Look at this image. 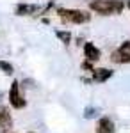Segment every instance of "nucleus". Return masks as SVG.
<instances>
[{
    "mask_svg": "<svg viewBox=\"0 0 130 133\" xmlns=\"http://www.w3.org/2000/svg\"><path fill=\"white\" fill-rule=\"evenodd\" d=\"M57 14H59L61 20L75 23V25H82V23L91 21V14L89 12L80 11V9H64V7H61V9H57Z\"/></svg>",
    "mask_w": 130,
    "mask_h": 133,
    "instance_id": "obj_2",
    "label": "nucleus"
},
{
    "mask_svg": "<svg viewBox=\"0 0 130 133\" xmlns=\"http://www.w3.org/2000/svg\"><path fill=\"white\" fill-rule=\"evenodd\" d=\"M9 103L13 108H25V105H27V99H23V96H21L20 92V83L18 82H13L9 89Z\"/></svg>",
    "mask_w": 130,
    "mask_h": 133,
    "instance_id": "obj_3",
    "label": "nucleus"
},
{
    "mask_svg": "<svg viewBox=\"0 0 130 133\" xmlns=\"http://www.w3.org/2000/svg\"><path fill=\"white\" fill-rule=\"evenodd\" d=\"M125 7L123 0H91L89 9L98 12L102 16H112V14H120Z\"/></svg>",
    "mask_w": 130,
    "mask_h": 133,
    "instance_id": "obj_1",
    "label": "nucleus"
},
{
    "mask_svg": "<svg viewBox=\"0 0 130 133\" xmlns=\"http://www.w3.org/2000/svg\"><path fill=\"white\" fill-rule=\"evenodd\" d=\"M84 55H86V61L89 62H96L98 59H100V50L93 44V43H86L84 44Z\"/></svg>",
    "mask_w": 130,
    "mask_h": 133,
    "instance_id": "obj_6",
    "label": "nucleus"
},
{
    "mask_svg": "<svg viewBox=\"0 0 130 133\" xmlns=\"http://www.w3.org/2000/svg\"><path fill=\"white\" fill-rule=\"evenodd\" d=\"M13 128V117L5 107H0V131H9Z\"/></svg>",
    "mask_w": 130,
    "mask_h": 133,
    "instance_id": "obj_5",
    "label": "nucleus"
},
{
    "mask_svg": "<svg viewBox=\"0 0 130 133\" xmlns=\"http://www.w3.org/2000/svg\"><path fill=\"white\" fill-rule=\"evenodd\" d=\"M39 9L36 4H25V2H21L16 5V14L18 16H30V14H34L36 11Z\"/></svg>",
    "mask_w": 130,
    "mask_h": 133,
    "instance_id": "obj_9",
    "label": "nucleus"
},
{
    "mask_svg": "<svg viewBox=\"0 0 130 133\" xmlns=\"http://www.w3.org/2000/svg\"><path fill=\"white\" fill-rule=\"evenodd\" d=\"M0 71H4L5 75H13L14 73V68H13V64H9L7 61H0Z\"/></svg>",
    "mask_w": 130,
    "mask_h": 133,
    "instance_id": "obj_11",
    "label": "nucleus"
},
{
    "mask_svg": "<svg viewBox=\"0 0 130 133\" xmlns=\"http://www.w3.org/2000/svg\"><path fill=\"white\" fill-rule=\"evenodd\" d=\"M125 5H127V7L130 9V0H125Z\"/></svg>",
    "mask_w": 130,
    "mask_h": 133,
    "instance_id": "obj_13",
    "label": "nucleus"
},
{
    "mask_svg": "<svg viewBox=\"0 0 130 133\" xmlns=\"http://www.w3.org/2000/svg\"><path fill=\"white\" fill-rule=\"evenodd\" d=\"M55 36H57V37H59V39L64 43V44H70V43H71V34H70V32H66V30H57V32H55Z\"/></svg>",
    "mask_w": 130,
    "mask_h": 133,
    "instance_id": "obj_10",
    "label": "nucleus"
},
{
    "mask_svg": "<svg viewBox=\"0 0 130 133\" xmlns=\"http://www.w3.org/2000/svg\"><path fill=\"white\" fill-rule=\"evenodd\" d=\"M116 131V126L110 121L109 117H102L98 121V126H96V133H114Z\"/></svg>",
    "mask_w": 130,
    "mask_h": 133,
    "instance_id": "obj_7",
    "label": "nucleus"
},
{
    "mask_svg": "<svg viewBox=\"0 0 130 133\" xmlns=\"http://www.w3.org/2000/svg\"><path fill=\"white\" fill-rule=\"evenodd\" d=\"M110 76H112V71L107 69V68H96V69H93V80L98 83L107 82Z\"/></svg>",
    "mask_w": 130,
    "mask_h": 133,
    "instance_id": "obj_8",
    "label": "nucleus"
},
{
    "mask_svg": "<svg viewBox=\"0 0 130 133\" xmlns=\"http://www.w3.org/2000/svg\"><path fill=\"white\" fill-rule=\"evenodd\" d=\"M110 59H112L114 62H118V64H128L130 62V41L123 43L120 48L112 53Z\"/></svg>",
    "mask_w": 130,
    "mask_h": 133,
    "instance_id": "obj_4",
    "label": "nucleus"
},
{
    "mask_svg": "<svg viewBox=\"0 0 130 133\" xmlns=\"http://www.w3.org/2000/svg\"><path fill=\"white\" fill-rule=\"evenodd\" d=\"M96 114H98V110H96V108H93V107H87V108L84 110V117H86V119H91V117H94Z\"/></svg>",
    "mask_w": 130,
    "mask_h": 133,
    "instance_id": "obj_12",
    "label": "nucleus"
},
{
    "mask_svg": "<svg viewBox=\"0 0 130 133\" xmlns=\"http://www.w3.org/2000/svg\"><path fill=\"white\" fill-rule=\"evenodd\" d=\"M30 133H34V131H30Z\"/></svg>",
    "mask_w": 130,
    "mask_h": 133,
    "instance_id": "obj_14",
    "label": "nucleus"
}]
</instances>
